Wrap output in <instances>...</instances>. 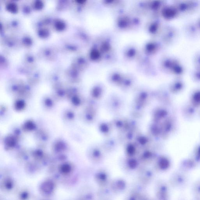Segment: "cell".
<instances>
[{"instance_id":"6da1fadb","label":"cell","mask_w":200,"mask_h":200,"mask_svg":"<svg viewBox=\"0 0 200 200\" xmlns=\"http://www.w3.org/2000/svg\"><path fill=\"white\" fill-rule=\"evenodd\" d=\"M55 185L52 181L50 180L44 181L41 183L40 187V191L44 196L51 195L55 190Z\"/></svg>"},{"instance_id":"7a4b0ae2","label":"cell","mask_w":200,"mask_h":200,"mask_svg":"<svg viewBox=\"0 0 200 200\" xmlns=\"http://www.w3.org/2000/svg\"><path fill=\"white\" fill-rule=\"evenodd\" d=\"M13 182L11 179L7 178L3 181V187L7 190H10L13 187Z\"/></svg>"},{"instance_id":"3957f363","label":"cell","mask_w":200,"mask_h":200,"mask_svg":"<svg viewBox=\"0 0 200 200\" xmlns=\"http://www.w3.org/2000/svg\"><path fill=\"white\" fill-rule=\"evenodd\" d=\"M71 166L68 165H64L60 169V172L64 175H67L71 171Z\"/></svg>"},{"instance_id":"277c9868","label":"cell","mask_w":200,"mask_h":200,"mask_svg":"<svg viewBox=\"0 0 200 200\" xmlns=\"http://www.w3.org/2000/svg\"><path fill=\"white\" fill-rule=\"evenodd\" d=\"M29 197V194L26 192H22L20 193V198L21 200H26Z\"/></svg>"}]
</instances>
